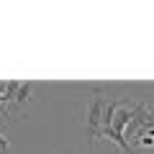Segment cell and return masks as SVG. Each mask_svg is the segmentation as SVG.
<instances>
[{"mask_svg": "<svg viewBox=\"0 0 154 154\" xmlns=\"http://www.w3.org/2000/svg\"><path fill=\"white\" fill-rule=\"evenodd\" d=\"M90 90H93V98L85 110V128H88V139L95 141L100 139V121H103V90L100 85H93Z\"/></svg>", "mask_w": 154, "mask_h": 154, "instance_id": "obj_1", "label": "cell"}, {"mask_svg": "<svg viewBox=\"0 0 154 154\" xmlns=\"http://www.w3.org/2000/svg\"><path fill=\"white\" fill-rule=\"evenodd\" d=\"M33 90H36V82H18V88H16V93H13L11 103L3 108L5 118H18V116L26 110V105L31 103V98H33Z\"/></svg>", "mask_w": 154, "mask_h": 154, "instance_id": "obj_2", "label": "cell"}, {"mask_svg": "<svg viewBox=\"0 0 154 154\" xmlns=\"http://www.w3.org/2000/svg\"><path fill=\"white\" fill-rule=\"evenodd\" d=\"M8 149H11V141H8V139L3 136V134H0V154H5Z\"/></svg>", "mask_w": 154, "mask_h": 154, "instance_id": "obj_3", "label": "cell"}, {"mask_svg": "<svg viewBox=\"0 0 154 154\" xmlns=\"http://www.w3.org/2000/svg\"><path fill=\"white\" fill-rule=\"evenodd\" d=\"M88 154H95V146H93V141H88Z\"/></svg>", "mask_w": 154, "mask_h": 154, "instance_id": "obj_4", "label": "cell"}]
</instances>
